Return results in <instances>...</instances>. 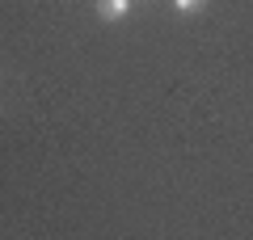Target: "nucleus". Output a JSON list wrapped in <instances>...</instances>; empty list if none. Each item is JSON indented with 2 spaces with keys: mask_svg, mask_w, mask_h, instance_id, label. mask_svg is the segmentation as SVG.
Masks as SVG:
<instances>
[{
  "mask_svg": "<svg viewBox=\"0 0 253 240\" xmlns=\"http://www.w3.org/2000/svg\"><path fill=\"white\" fill-rule=\"evenodd\" d=\"M131 4H135V0H97L93 13H97V21H106V26H118V21L131 17Z\"/></svg>",
  "mask_w": 253,
  "mask_h": 240,
  "instance_id": "obj_1",
  "label": "nucleus"
},
{
  "mask_svg": "<svg viewBox=\"0 0 253 240\" xmlns=\"http://www.w3.org/2000/svg\"><path fill=\"white\" fill-rule=\"evenodd\" d=\"M203 9H207V0H173V13L177 17H199Z\"/></svg>",
  "mask_w": 253,
  "mask_h": 240,
  "instance_id": "obj_2",
  "label": "nucleus"
}]
</instances>
